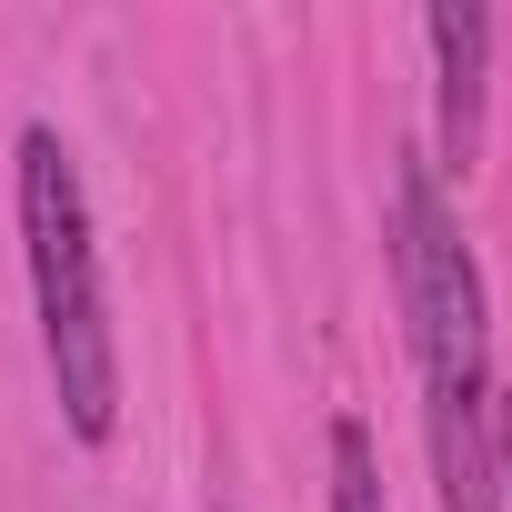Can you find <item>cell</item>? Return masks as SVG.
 Instances as JSON below:
<instances>
[{"instance_id":"6da1fadb","label":"cell","mask_w":512,"mask_h":512,"mask_svg":"<svg viewBox=\"0 0 512 512\" xmlns=\"http://www.w3.org/2000/svg\"><path fill=\"white\" fill-rule=\"evenodd\" d=\"M392 292L412 322V362H422V452H432V502L442 512H502L492 482V302H482V262L442 201L432 161L392 171Z\"/></svg>"},{"instance_id":"7a4b0ae2","label":"cell","mask_w":512,"mask_h":512,"mask_svg":"<svg viewBox=\"0 0 512 512\" xmlns=\"http://www.w3.org/2000/svg\"><path fill=\"white\" fill-rule=\"evenodd\" d=\"M21 251H31V302H41V352H51L61 422L101 452L121 432V342H111V302H101L91 191H81V161L61 151L51 121L21 131Z\"/></svg>"},{"instance_id":"3957f363","label":"cell","mask_w":512,"mask_h":512,"mask_svg":"<svg viewBox=\"0 0 512 512\" xmlns=\"http://www.w3.org/2000/svg\"><path fill=\"white\" fill-rule=\"evenodd\" d=\"M432 41V171H472L482 161V131H492V11L472 0H442L422 21Z\"/></svg>"},{"instance_id":"277c9868","label":"cell","mask_w":512,"mask_h":512,"mask_svg":"<svg viewBox=\"0 0 512 512\" xmlns=\"http://www.w3.org/2000/svg\"><path fill=\"white\" fill-rule=\"evenodd\" d=\"M332 512H392L382 502V462L362 422H332Z\"/></svg>"},{"instance_id":"5b68a950","label":"cell","mask_w":512,"mask_h":512,"mask_svg":"<svg viewBox=\"0 0 512 512\" xmlns=\"http://www.w3.org/2000/svg\"><path fill=\"white\" fill-rule=\"evenodd\" d=\"M492 482L512 502V392H492Z\"/></svg>"}]
</instances>
